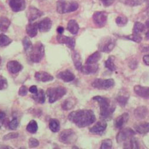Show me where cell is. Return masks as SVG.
Masks as SVG:
<instances>
[{"mask_svg":"<svg viewBox=\"0 0 149 149\" xmlns=\"http://www.w3.org/2000/svg\"><path fill=\"white\" fill-rule=\"evenodd\" d=\"M68 119L79 128L89 126L96 121V116L93 111L88 109L73 111L69 115Z\"/></svg>","mask_w":149,"mask_h":149,"instance_id":"6da1fadb","label":"cell"},{"mask_svg":"<svg viewBox=\"0 0 149 149\" xmlns=\"http://www.w3.org/2000/svg\"><path fill=\"white\" fill-rule=\"evenodd\" d=\"M93 100L99 103L100 118L106 121L110 120L116 108L115 106L111 103L110 100L107 97L100 96L93 97Z\"/></svg>","mask_w":149,"mask_h":149,"instance_id":"7a4b0ae2","label":"cell"},{"mask_svg":"<svg viewBox=\"0 0 149 149\" xmlns=\"http://www.w3.org/2000/svg\"><path fill=\"white\" fill-rule=\"evenodd\" d=\"M45 54V48L44 45L37 42L33 46L31 51L28 54V56L31 61L33 63H39L42 59Z\"/></svg>","mask_w":149,"mask_h":149,"instance_id":"3957f363","label":"cell"},{"mask_svg":"<svg viewBox=\"0 0 149 149\" xmlns=\"http://www.w3.org/2000/svg\"><path fill=\"white\" fill-rule=\"evenodd\" d=\"M66 92L67 91L65 88L57 86L48 88L46 92V94L49 98V102L53 103L62 99L66 95Z\"/></svg>","mask_w":149,"mask_h":149,"instance_id":"277c9868","label":"cell"},{"mask_svg":"<svg viewBox=\"0 0 149 149\" xmlns=\"http://www.w3.org/2000/svg\"><path fill=\"white\" fill-rule=\"evenodd\" d=\"M79 5L77 2H70L65 0H59L56 4V10L59 14H66L75 11Z\"/></svg>","mask_w":149,"mask_h":149,"instance_id":"5b68a950","label":"cell"},{"mask_svg":"<svg viewBox=\"0 0 149 149\" xmlns=\"http://www.w3.org/2000/svg\"><path fill=\"white\" fill-rule=\"evenodd\" d=\"M77 136L72 129H66L63 130L59 134V141L65 144H71L76 141Z\"/></svg>","mask_w":149,"mask_h":149,"instance_id":"8992f818","label":"cell"},{"mask_svg":"<svg viewBox=\"0 0 149 149\" xmlns=\"http://www.w3.org/2000/svg\"><path fill=\"white\" fill-rule=\"evenodd\" d=\"M116 46V40L112 37L107 36L103 38L99 44V49L101 52L109 53Z\"/></svg>","mask_w":149,"mask_h":149,"instance_id":"52a82bcc","label":"cell"},{"mask_svg":"<svg viewBox=\"0 0 149 149\" xmlns=\"http://www.w3.org/2000/svg\"><path fill=\"white\" fill-rule=\"evenodd\" d=\"M115 85V81L113 79H96L92 83V86L99 90H107Z\"/></svg>","mask_w":149,"mask_h":149,"instance_id":"ba28073f","label":"cell"},{"mask_svg":"<svg viewBox=\"0 0 149 149\" xmlns=\"http://www.w3.org/2000/svg\"><path fill=\"white\" fill-rule=\"evenodd\" d=\"M136 134L135 131L129 127L122 129L116 136V141L118 143H124L129 141Z\"/></svg>","mask_w":149,"mask_h":149,"instance_id":"9c48e42d","label":"cell"},{"mask_svg":"<svg viewBox=\"0 0 149 149\" xmlns=\"http://www.w3.org/2000/svg\"><path fill=\"white\" fill-rule=\"evenodd\" d=\"M94 24L98 27L104 26L107 21V14L104 11H96L93 15Z\"/></svg>","mask_w":149,"mask_h":149,"instance_id":"30bf717a","label":"cell"},{"mask_svg":"<svg viewBox=\"0 0 149 149\" xmlns=\"http://www.w3.org/2000/svg\"><path fill=\"white\" fill-rule=\"evenodd\" d=\"M57 41L61 44L66 45L69 48L73 50L76 45V41L72 37L62 35V34H59L56 36Z\"/></svg>","mask_w":149,"mask_h":149,"instance_id":"8fae6325","label":"cell"},{"mask_svg":"<svg viewBox=\"0 0 149 149\" xmlns=\"http://www.w3.org/2000/svg\"><path fill=\"white\" fill-rule=\"evenodd\" d=\"M107 124L106 121L102 119L101 120L97 122L92 127L89 129V132L94 134L101 135L106 129Z\"/></svg>","mask_w":149,"mask_h":149,"instance_id":"7c38bea8","label":"cell"},{"mask_svg":"<svg viewBox=\"0 0 149 149\" xmlns=\"http://www.w3.org/2000/svg\"><path fill=\"white\" fill-rule=\"evenodd\" d=\"M44 13L34 7H29L26 11V17L30 22L42 16Z\"/></svg>","mask_w":149,"mask_h":149,"instance_id":"4fadbf2b","label":"cell"},{"mask_svg":"<svg viewBox=\"0 0 149 149\" xmlns=\"http://www.w3.org/2000/svg\"><path fill=\"white\" fill-rule=\"evenodd\" d=\"M9 4L11 10L14 12L22 11L25 8V0H9Z\"/></svg>","mask_w":149,"mask_h":149,"instance_id":"5bb4252c","label":"cell"},{"mask_svg":"<svg viewBox=\"0 0 149 149\" xmlns=\"http://www.w3.org/2000/svg\"><path fill=\"white\" fill-rule=\"evenodd\" d=\"M35 78L37 81L42 82H51L54 79L53 76H52L50 73L44 71L36 72L35 74Z\"/></svg>","mask_w":149,"mask_h":149,"instance_id":"9a60e30c","label":"cell"},{"mask_svg":"<svg viewBox=\"0 0 149 149\" xmlns=\"http://www.w3.org/2000/svg\"><path fill=\"white\" fill-rule=\"evenodd\" d=\"M57 77L65 82H72L75 78L74 74L70 70L68 69L59 72L58 74Z\"/></svg>","mask_w":149,"mask_h":149,"instance_id":"2e32d148","label":"cell"},{"mask_svg":"<svg viewBox=\"0 0 149 149\" xmlns=\"http://www.w3.org/2000/svg\"><path fill=\"white\" fill-rule=\"evenodd\" d=\"M7 68L8 70L13 74L18 73L23 69L22 65L16 61H11L8 62L7 65Z\"/></svg>","mask_w":149,"mask_h":149,"instance_id":"e0dca14e","label":"cell"},{"mask_svg":"<svg viewBox=\"0 0 149 149\" xmlns=\"http://www.w3.org/2000/svg\"><path fill=\"white\" fill-rule=\"evenodd\" d=\"M148 114V109L146 106H140L137 107L134 111L135 118L139 120H142L146 118Z\"/></svg>","mask_w":149,"mask_h":149,"instance_id":"ac0fdd59","label":"cell"},{"mask_svg":"<svg viewBox=\"0 0 149 149\" xmlns=\"http://www.w3.org/2000/svg\"><path fill=\"white\" fill-rule=\"evenodd\" d=\"M38 24V29L42 32H48L52 27V21L50 18L47 17L40 21Z\"/></svg>","mask_w":149,"mask_h":149,"instance_id":"d6986e66","label":"cell"},{"mask_svg":"<svg viewBox=\"0 0 149 149\" xmlns=\"http://www.w3.org/2000/svg\"><path fill=\"white\" fill-rule=\"evenodd\" d=\"M134 93L143 98H149V87L136 85L134 87Z\"/></svg>","mask_w":149,"mask_h":149,"instance_id":"ffe728a7","label":"cell"},{"mask_svg":"<svg viewBox=\"0 0 149 149\" xmlns=\"http://www.w3.org/2000/svg\"><path fill=\"white\" fill-rule=\"evenodd\" d=\"M99 69V65L96 64H86V65L82 66L80 71L85 74H90L95 73Z\"/></svg>","mask_w":149,"mask_h":149,"instance_id":"44dd1931","label":"cell"},{"mask_svg":"<svg viewBox=\"0 0 149 149\" xmlns=\"http://www.w3.org/2000/svg\"><path fill=\"white\" fill-rule=\"evenodd\" d=\"M129 116L127 113H123L118 116L115 120V126L116 129H121L129 120Z\"/></svg>","mask_w":149,"mask_h":149,"instance_id":"7402d4cb","label":"cell"},{"mask_svg":"<svg viewBox=\"0 0 149 149\" xmlns=\"http://www.w3.org/2000/svg\"><path fill=\"white\" fill-rule=\"evenodd\" d=\"M38 23H29L26 27V32L31 38L35 37L38 33Z\"/></svg>","mask_w":149,"mask_h":149,"instance_id":"603a6c76","label":"cell"},{"mask_svg":"<svg viewBox=\"0 0 149 149\" xmlns=\"http://www.w3.org/2000/svg\"><path fill=\"white\" fill-rule=\"evenodd\" d=\"M136 132L140 134H145L149 132V123H140L134 126Z\"/></svg>","mask_w":149,"mask_h":149,"instance_id":"cb8c5ba5","label":"cell"},{"mask_svg":"<svg viewBox=\"0 0 149 149\" xmlns=\"http://www.w3.org/2000/svg\"><path fill=\"white\" fill-rule=\"evenodd\" d=\"M31 97L37 103L43 104L45 102V92L42 89L38 90L36 93L33 94L31 96Z\"/></svg>","mask_w":149,"mask_h":149,"instance_id":"d4e9b609","label":"cell"},{"mask_svg":"<svg viewBox=\"0 0 149 149\" xmlns=\"http://www.w3.org/2000/svg\"><path fill=\"white\" fill-rule=\"evenodd\" d=\"M67 29L72 34L75 35L77 34L79 29V26L78 22L74 19H71L68 22L67 25Z\"/></svg>","mask_w":149,"mask_h":149,"instance_id":"484cf974","label":"cell"},{"mask_svg":"<svg viewBox=\"0 0 149 149\" xmlns=\"http://www.w3.org/2000/svg\"><path fill=\"white\" fill-rule=\"evenodd\" d=\"M129 98V96L128 95H126V93H125L122 92V93L118 94V95L116 97V100L120 106L124 107L126 105Z\"/></svg>","mask_w":149,"mask_h":149,"instance_id":"4316f807","label":"cell"},{"mask_svg":"<svg viewBox=\"0 0 149 149\" xmlns=\"http://www.w3.org/2000/svg\"><path fill=\"white\" fill-rule=\"evenodd\" d=\"M76 104V100L72 97L66 99L62 104V108L65 110L72 109Z\"/></svg>","mask_w":149,"mask_h":149,"instance_id":"83f0119b","label":"cell"},{"mask_svg":"<svg viewBox=\"0 0 149 149\" xmlns=\"http://www.w3.org/2000/svg\"><path fill=\"white\" fill-rule=\"evenodd\" d=\"M101 54L99 51H96L90 55L86 60V64H96L101 58Z\"/></svg>","mask_w":149,"mask_h":149,"instance_id":"f1b7e54d","label":"cell"},{"mask_svg":"<svg viewBox=\"0 0 149 149\" xmlns=\"http://www.w3.org/2000/svg\"><path fill=\"white\" fill-rule=\"evenodd\" d=\"M123 147L125 148H139V144L137 140L133 137H132L129 141L123 143Z\"/></svg>","mask_w":149,"mask_h":149,"instance_id":"f546056e","label":"cell"},{"mask_svg":"<svg viewBox=\"0 0 149 149\" xmlns=\"http://www.w3.org/2000/svg\"><path fill=\"white\" fill-rule=\"evenodd\" d=\"M72 60L73 61V63L75 68L78 70H80L81 67L82 66V60L80 55L79 53L77 52H73L72 54Z\"/></svg>","mask_w":149,"mask_h":149,"instance_id":"4dcf8cb0","label":"cell"},{"mask_svg":"<svg viewBox=\"0 0 149 149\" xmlns=\"http://www.w3.org/2000/svg\"><path fill=\"white\" fill-rule=\"evenodd\" d=\"M49 127L50 130L54 133H57L60 130L61 125L58 120L56 119H52L49 123Z\"/></svg>","mask_w":149,"mask_h":149,"instance_id":"1f68e13d","label":"cell"},{"mask_svg":"<svg viewBox=\"0 0 149 149\" xmlns=\"http://www.w3.org/2000/svg\"><path fill=\"white\" fill-rule=\"evenodd\" d=\"M114 56H109L104 63L105 67L111 72H113L116 70V66L114 63Z\"/></svg>","mask_w":149,"mask_h":149,"instance_id":"d6a6232c","label":"cell"},{"mask_svg":"<svg viewBox=\"0 0 149 149\" xmlns=\"http://www.w3.org/2000/svg\"><path fill=\"white\" fill-rule=\"evenodd\" d=\"M10 21L6 17H0V30L6 32L10 25Z\"/></svg>","mask_w":149,"mask_h":149,"instance_id":"836d02e7","label":"cell"},{"mask_svg":"<svg viewBox=\"0 0 149 149\" xmlns=\"http://www.w3.org/2000/svg\"><path fill=\"white\" fill-rule=\"evenodd\" d=\"M22 44L25 51L28 54L31 51L33 45H32L31 41L28 36L24 37V38L22 40Z\"/></svg>","mask_w":149,"mask_h":149,"instance_id":"e575fe53","label":"cell"},{"mask_svg":"<svg viewBox=\"0 0 149 149\" xmlns=\"http://www.w3.org/2000/svg\"><path fill=\"white\" fill-rule=\"evenodd\" d=\"M38 124H37V122L34 120H31L26 126V130L29 133L32 134L36 133L37 130H38Z\"/></svg>","mask_w":149,"mask_h":149,"instance_id":"d590c367","label":"cell"},{"mask_svg":"<svg viewBox=\"0 0 149 149\" xmlns=\"http://www.w3.org/2000/svg\"><path fill=\"white\" fill-rule=\"evenodd\" d=\"M12 42V40L5 34H0V47L9 45Z\"/></svg>","mask_w":149,"mask_h":149,"instance_id":"8d00e7d4","label":"cell"},{"mask_svg":"<svg viewBox=\"0 0 149 149\" xmlns=\"http://www.w3.org/2000/svg\"><path fill=\"white\" fill-rule=\"evenodd\" d=\"M123 38H125L126 40L132 41L136 43H140L142 41V36L138 33H133L131 35H129L127 36H124Z\"/></svg>","mask_w":149,"mask_h":149,"instance_id":"74e56055","label":"cell"},{"mask_svg":"<svg viewBox=\"0 0 149 149\" xmlns=\"http://www.w3.org/2000/svg\"><path fill=\"white\" fill-rule=\"evenodd\" d=\"M145 30V25L140 22H136L133 28V33H140Z\"/></svg>","mask_w":149,"mask_h":149,"instance_id":"f35d334b","label":"cell"},{"mask_svg":"<svg viewBox=\"0 0 149 149\" xmlns=\"http://www.w3.org/2000/svg\"><path fill=\"white\" fill-rule=\"evenodd\" d=\"M146 0H123V3L129 6L132 7L138 6L142 4Z\"/></svg>","mask_w":149,"mask_h":149,"instance_id":"ab89813d","label":"cell"},{"mask_svg":"<svg viewBox=\"0 0 149 149\" xmlns=\"http://www.w3.org/2000/svg\"><path fill=\"white\" fill-rule=\"evenodd\" d=\"M113 146V143L111 140L109 139H104L102 141L101 146H100V148L101 149H110L112 148Z\"/></svg>","mask_w":149,"mask_h":149,"instance_id":"60d3db41","label":"cell"},{"mask_svg":"<svg viewBox=\"0 0 149 149\" xmlns=\"http://www.w3.org/2000/svg\"><path fill=\"white\" fill-rule=\"evenodd\" d=\"M128 19L126 17L119 16L116 19V23L119 26H123L127 24Z\"/></svg>","mask_w":149,"mask_h":149,"instance_id":"b9f144b4","label":"cell"},{"mask_svg":"<svg viewBox=\"0 0 149 149\" xmlns=\"http://www.w3.org/2000/svg\"><path fill=\"white\" fill-rule=\"evenodd\" d=\"M8 88V82L6 78L0 75V91L5 90Z\"/></svg>","mask_w":149,"mask_h":149,"instance_id":"7bdbcfd3","label":"cell"},{"mask_svg":"<svg viewBox=\"0 0 149 149\" xmlns=\"http://www.w3.org/2000/svg\"><path fill=\"white\" fill-rule=\"evenodd\" d=\"M19 125V122L18 119L16 118H14L10 123H9V127L10 129L12 130H15L17 129Z\"/></svg>","mask_w":149,"mask_h":149,"instance_id":"ee69618b","label":"cell"},{"mask_svg":"<svg viewBox=\"0 0 149 149\" xmlns=\"http://www.w3.org/2000/svg\"><path fill=\"white\" fill-rule=\"evenodd\" d=\"M18 136H19V134L18 133L11 132V133H10L8 134L5 135L3 137V140H11V139H13L17 138Z\"/></svg>","mask_w":149,"mask_h":149,"instance_id":"f6af8a7d","label":"cell"},{"mask_svg":"<svg viewBox=\"0 0 149 149\" xmlns=\"http://www.w3.org/2000/svg\"><path fill=\"white\" fill-rule=\"evenodd\" d=\"M39 141L35 138H31L29 140V147L30 148L36 147L39 146Z\"/></svg>","mask_w":149,"mask_h":149,"instance_id":"bcb514c9","label":"cell"},{"mask_svg":"<svg viewBox=\"0 0 149 149\" xmlns=\"http://www.w3.org/2000/svg\"><path fill=\"white\" fill-rule=\"evenodd\" d=\"M28 93V88L26 86L23 85L19 89V92H18V94L19 96H25L27 95Z\"/></svg>","mask_w":149,"mask_h":149,"instance_id":"7dc6e473","label":"cell"},{"mask_svg":"<svg viewBox=\"0 0 149 149\" xmlns=\"http://www.w3.org/2000/svg\"><path fill=\"white\" fill-rule=\"evenodd\" d=\"M115 0H100V1L104 7H107L112 5Z\"/></svg>","mask_w":149,"mask_h":149,"instance_id":"c3c4849f","label":"cell"},{"mask_svg":"<svg viewBox=\"0 0 149 149\" xmlns=\"http://www.w3.org/2000/svg\"><path fill=\"white\" fill-rule=\"evenodd\" d=\"M6 117V115L4 111H0V129L1 128V127L3 125Z\"/></svg>","mask_w":149,"mask_h":149,"instance_id":"681fc988","label":"cell"},{"mask_svg":"<svg viewBox=\"0 0 149 149\" xmlns=\"http://www.w3.org/2000/svg\"><path fill=\"white\" fill-rule=\"evenodd\" d=\"M137 65H138V63L136 60H133L130 61L129 64V67L132 69H135L136 68H137Z\"/></svg>","mask_w":149,"mask_h":149,"instance_id":"f907efd6","label":"cell"},{"mask_svg":"<svg viewBox=\"0 0 149 149\" xmlns=\"http://www.w3.org/2000/svg\"><path fill=\"white\" fill-rule=\"evenodd\" d=\"M29 91L31 93L35 94V93H36L37 92H38V88H37L36 86L33 85V86H31V87L29 88Z\"/></svg>","mask_w":149,"mask_h":149,"instance_id":"816d5d0a","label":"cell"},{"mask_svg":"<svg viewBox=\"0 0 149 149\" xmlns=\"http://www.w3.org/2000/svg\"><path fill=\"white\" fill-rule=\"evenodd\" d=\"M143 62L144 63L147 65V66H149V55H144L143 58Z\"/></svg>","mask_w":149,"mask_h":149,"instance_id":"f5cc1de1","label":"cell"},{"mask_svg":"<svg viewBox=\"0 0 149 149\" xmlns=\"http://www.w3.org/2000/svg\"><path fill=\"white\" fill-rule=\"evenodd\" d=\"M64 31V28L62 26H58L57 28V32L59 34H62Z\"/></svg>","mask_w":149,"mask_h":149,"instance_id":"db71d44e","label":"cell"},{"mask_svg":"<svg viewBox=\"0 0 149 149\" xmlns=\"http://www.w3.org/2000/svg\"><path fill=\"white\" fill-rule=\"evenodd\" d=\"M146 38L147 40H149V30L146 33Z\"/></svg>","mask_w":149,"mask_h":149,"instance_id":"11a10c76","label":"cell"},{"mask_svg":"<svg viewBox=\"0 0 149 149\" xmlns=\"http://www.w3.org/2000/svg\"><path fill=\"white\" fill-rule=\"evenodd\" d=\"M146 26L149 28V20L148 21H147L146 22Z\"/></svg>","mask_w":149,"mask_h":149,"instance_id":"9f6ffc18","label":"cell"},{"mask_svg":"<svg viewBox=\"0 0 149 149\" xmlns=\"http://www.w3.org/2000/svg\"><path fill=\"white\" fill-rule=\"evenodd\" d=\"M1 57L0 56V65H1Z\"/></svg>","mask_w":149,"mask_h":149,"instance_id":"6f0895ef","label":"cell"},{"mask_svg":"<svg viewBox=\"0 0 149 149\" xmlns=\"http://www.w3.org/2000/svg\"><path fill=\"white\" fill-rule=\"evenodd\" d=\"M147 15H148V17H149V13H148V14H147Z\"/></svg>","mask_w":149,"mask_h":149,"instance_id":"680465c9","label":"cell"}]
</instances>
